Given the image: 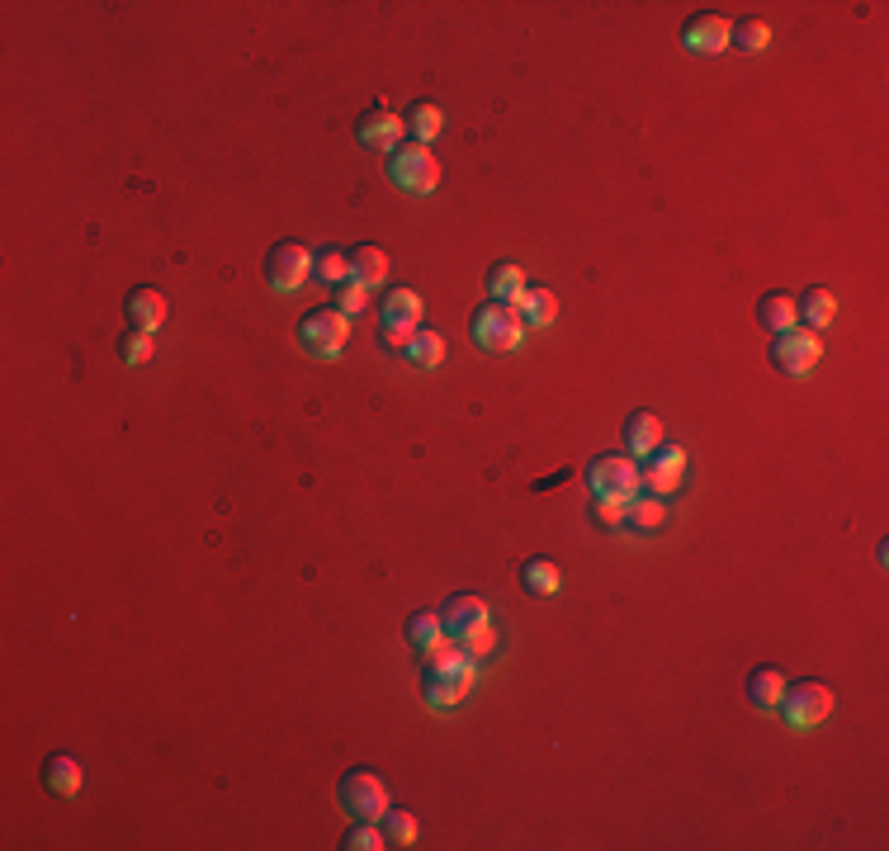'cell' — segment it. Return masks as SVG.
I'll return each instance as SVG.
<instances>
[{"mask_svg":"<svg viewBox=\"0 0 889 851\" xmlns=\"http://www.w3.org/2000/svg\"><path fill=\"white\" fill-rule=\"evenodd\" d=\"M350 280L364 284V289H378L388 280V252L384 246H356L350 252Z\"/></svg>","mask_w":889,"mask_h":851,"instance_id":"obj_20","label":"cell"},{"mask_svg":"<svg viewBox=\"0 0 889 851\" xmlns=\"http://www.w3.org/2000/svg\"><path fill=\"white\" fill-rule=\"evenodd\" d=\"M346 336H350V318L336 304L312 308V312H304V322H298V346H304L308 356H318V360H336V356H342Z\"/></svg>","mask_w":889,"mask_h":851,"instance_id":"obj_2","label":"cell"},{"mask_svg":"<svg viewBox=\"0 0 889 851\" xmlns=\"http://www.w3.org/2000/svg\"><path fill=\"white\" fill-rule=\"evenodd\" d=\"M468 332H474V340H478L482 350H492V356H506V350H516L520 340H526V322H520L516 308L492 304V298H488V304L474 312Z\"/></svg>","mask_w":889,"mask_h":851,"instance_id":"obj_3","label":"cell"},{"mask_svg":"<svg viewBox=\"0 0 889 851\" xmlns=\"http://www.w3.org/2000/svg\"><path fill=\"white\" fill-rule=\"evenodd\" d=\"M445 350H450V346H445V336H440V332H426V326H416L402 356H408V360L416 364V370H436V364L445 360Z\"/></svg>","mask_w":889,"mask_h":851,"instance_id":"obj_26","label":"cell"},{"mask_svg":"<svg viewBox=\"0 0 889 851\" xmlns=\"http://www.w3.org/2000/svg\"><path fill=\"white\" fill-rule=\"evenodd\" d=\"M526 270L516 266V260H497V266L488 270V294L492 304H506V308H520V298H526Z\"/></svg>","mask_w":889,"mask_h":851,"instance_id":"obj_15","label":"cell"},{"mask_svg":"<svg viewBox=\"0 0 889 851\" xmlns=\"http://www.w3.org/2000/svg\"><path fill=\"white\" fill-rule=\"evenodd\" d=\"M402 128H408V142H416V147H430V142L440 138V128H445V114L436 109V104H412L408 114H402Z\"/></svg>","mask_w":889,"mask_h":851,"instance_id":"obj_21","label":"cell"},{"mask_svg":"<svg viewBox=\"0 0 889 851\" xmlns=\"http://www.w3.org/2000/svg\"><path fill=\"white\" fill-rule=\"evenodd\" d=\"M819 356H823V340H819V332H809V326L781 332V336H776V346H771V364H776L781 374H790V378L814 374Z\"/></svg>","mask_w":889,"mask_h":851,"instance_id":"obj_9","label":"cell"},{"mask_svg":"<svg viewBox=\"0 0 889 851\" xmlns=\"http://www.w3.org/2000/svg\"><path fill=\"white\" fill-rule=\"evenodd\" d=\"M474 676H478V662L464 653V644H440L436 653H426L422 696L430 710H454L474 691Z\"/></svg>","mask_w":889,"mask_h":851,"instance_id":"obj_1","label":"cell"},{"mask_svg":"<svg viewBox=\"0 0 889 851\" xmlns=\"http://www.w3.org/2000/svg\"><path fill=\"white\" fill-rule=\"evenodd\" d=\"M356 133H360V142L364 147H374V152H388L394 156L398 147H402V138H408V128H402V119L394 109H370V114H360V124H356Z\"/></svg>","mask_w":889,"mask_h":851,"instance_id":"obj_12","label":"cell"},{"mask_svg":"<svg viewBox=\"0 0 889 851\" xmlns=\"http://www.w3.org/2000/svg\"><path fill=\"white\" fill-rule=\"evenodd\" d=\"M266 280L274 294H298L312 280V252L298 242H280L266 256Z\"/></svg>","mask_w":889,"mask_h":851,"instance_id":"obj_8","label":"cell"},{"mask_svg":"<svg viewBox=\"0 0 889 851\" xmlns=\"http://www.w3.org/2000/svg\"><path fill=\"white\" fill-rule=\"evenodd\" d=\"M624 444H630L634 460H648V454L662 444V416L658 412H634L630 422H624Z\"/></svg>","mask_w":889,"mask_h":851,"instance_id":"obj_19","label":"cell"},{"mask_svg":"<svg viewBox=\"0 0 889 851\" xmlns=\"http://www.w3.org/2000/svg\"><path fill=\"white\" fill-rule=\"evenodd\" d=\"M800 304V318L809 322V332H823V326H833V318H838V298H833L828 289H804V298H795Z\"/></svg>","mask_w":889,"mask_h":851,"instance_id":"obj_24","label":"cell"},{"mask_svg":"<svg viewBox=\"0 0 889 851\" xmlns=\"http://www.w3.org/2000/svg\"><path fill=\"white\" fill-rule=\"evenodd\" d=\"M757 322H762L771 336L795 332V326H800V304H795V294H786V289L766 294L762 304H757Z\"/></svg>","mask_w":889,"mask_h":851,"instance_id":"obj_16","label":"cell"},{"mask_svg":"<svg viewBox=\"0 0 889 851\" xmlns=\"http://www.w3.org/2000/svg\"><path fill=\"white\" fill-rule=\"evenodd\" d=\"M460 644H464V653H468V658H474V662H482V658H488V653L497 648V634H492V624H482V630H474L468 639H460Z\"/></svg>","mask_w":889,"mask_h":851,"instance_id":"obj_35","label":"cell"},{"mask_svg":"<svg viewBox=\"0 0 889 851\" xmlns=\"http://www.w3.org/2000/svg\"><path fill=\"white\" fill-rule=\"evenodd\" d=\"M488 601L482 596H468V592H460V596H450L440 606V624H445V634L450 639H468L474 630H482L488 624Z\"/></svg>","mask_w":889,"mask_h":851,"instance_id":"obj_13","label":"cell"},{"mask_svg":"<svg viewBox=\"0 0 889 851\" xmlns=\"http://www.w3.org/2000/svg\"><path fill=\"white\" fill-rule=\"evenodd\" d=\"M43 781L57 800H76V795H81V762H76L72 752H52L43 762Z\"/></svg>","mask_w":889,"mask_h":851,"instance_id":"obj_18","label":"cell"},{"mask_svg":"<svg viewBox=\"0 0 889 851\" xmlns=\"http://www.w3.org/2000/svg\"><path fill=\"white\" fill-rule=\"evenodd\" d=\"M520 582H526V592H534V596H554L558 586H564V572L549 558H526L520 563Z\"/></svg>","mask_w":889,"mask_h":851,"instance_id":"obj_25","label":"cell"},{"mask_svg":"<svg viewBox=\"0 0 889 851\" xmlns=\"http://www.w3.org/2000/svg\"><path fill=\"white\" fill-rule=\"evenodd\" d=\"M520 322L526 326H549L558 318V294L554 289H526V298H520Z\"/></svg>","mask_w":889,"mask_h":851,"instance_id":"obj_29","label":"cell"},{"mask_svg":"<svg viewBox=\"0 0 889 851\" xmlns=\"http://www.w3.org/2000/svg\"><path fill=\"white\" fill-rule=\"evenodd\" d=\"M336 800H342V809L350 818H384L388 814V785L374 776L370 766H356L346 771L342 785H336Z\"/></svg>","mask_w":889,"mask_h":851,"instance_id":"obj_5","label":"cell"},{"mask_svg":"<svg viewBox=\"0 0 889 851\" xmlns=\"http://www.w3.org/2000/svg\"><path fill=\"white\" fill-rule=\"evenodd\" d=\"M384 837H388V847H412L416 842V818L408 814V809H388V814H384Z\"/></svg>","mask_w":889,"mask_h":851,"instance_id":"obj_32","label":"cell"},{"mask_svg":"<svg viewBox=\"0 0 889 851\" xmlns=\"http://www.w3.org/2000/svg\"><path fill=\"white\" fill-rule=\"evenodd\" d=\"M766 43H771L766 20H743L734 24V38H729V48H738V52H766Z\"/></svg>","mask_w":889,"mask_h":851,"instance_id":"obj_30","label":"cell"},{"mask_svg":"<svg viewBox=\"0 0 889 851\" xmlns=\"http://www.w3.org/2000/svg\"><path fill=\"white\" fill-rule=\"evenodd\" d=\"M587 482H592V497H616V502H630L639 492V464L634 454H596L587 464Z\"/></svg>","mask_w":889,"mask_h":851,"instance_id":"obj_7","label":"cell"},{"mask_svg":"<svg viewBox=\"0 0 889 851\" xmlns=\"http://www.w3.org/2000/svg\"><path fill=\"white\" fill-rule=\"evenodd\" d=\"M592 516H596L606 530H616V526H624V502H616V497H596V502H592Z\"/></svg>","mask_w":889,"mask_h":851,"instance_id":"obj_36","label":"cell"},{"mask_svg":"<svg viewBox=\"0 0 889 851\" xmlns=\"http://www.w3.org/2000/svg\"><path fill=\"white\" fill-rule=\"evenodd\" d=\"M388 185L402 190V194H430L440 185V162L430 147H416V142H408V147H398L394 156H388Z\"/></svg>","mask_w":889,"mask_h":851,"instance_id":"obj_4","label":"cell"},{"mask_svg":"<svg viewBox=\"0 0 889 851\" xmlns=\"http://www.w3.org/2000/svg\"><path fill=\"white\" fill-rule=\"evenodd\" d=\"M378 318H384V340L398 350H408L412 332L422 326V294L416 289H394L384 298V308H378Z\"/></svg>","mask_w":889,"mask_h":851,"instance_id":"obj_11","label":"cell"},{"mask_svg":"<svg viewBox=\"0 0 889 851\" xmlns=\"http://www.w3.org/2000/svg\"><path fill=\"white\" fill-rule=\"evenodd\" d=\"M624 520H630V526L634 530H658L662 526V520H667V502H662V497H630V502H624Z\"/></svg>","mask_w":889,"mask_h":851,"instance_id":"obj_28","label":"cell"},{"mask_svg":"<svg viewBox=\"0 0 889 851\" xmlns=\"http://www.w3.org/2000/svg\"><path fill=\"white\" fill-rule=\"evenodd\" d=\"M364 304H370V289H364V284L346 280L342 289H336V308H342L346 318H356V312H364Z\"/></svg>","mask_w":889,"mask_h":851,"instance_id":"obj_34","label":"cell"},{"mask_svg":"<svg viewBox=\"0 0 889 851\" xmlns=\"http://www.w3.org/2000/svg\"><path fill=\"white\" fill-rule=\"evenodd\" d=\"M729 38H734V24L719 15H696L682 29V48L700 52V57H714V52H729Z\"/></svg>","mask_w":889,"mask_h":851,"instance_id":"obj_14","label":"cell"},{"mask_svg":"<svg viewBox=\"0 0 889 851\" xmlns=\"http://www.w3.org/2000/svg\"><path fill=\"white\" fill-rule=\"evenodd\" d=\"M124 312H128V322H133L138 332H156V326L166 322V312H171V304H166L162 289H133Z\"/></svg>","mask_w":889,"mask_h":851,"instance_id":"obj_17","label":"cell"},{"mask_svg":"<svg viewBox=\"0 0 889 851\" xmlns=\"http://www.w3.org/2000/svg\"><path fill=\"white\" fill-rule=\"evenodd\" d=\"M408 644L416 653H436L445 644V624H440V610H416L408 615Z\"/></svg>","mask_w":889,"mask_h":851,"instance_id":"obj_23","label":"cell"},{"mask_svg":"<svg viewBox=\"0 0 889 851\" xmlns=\"http://www.w3.org/2000/svg\"><path fill=\"white\" fill-rule=\"evenodd\" d=\"M748 700L757 705V710H776L781 696H786V676L776 672V667H757V672H748Z\"/></svg>","mask_w":889,"mask_h":851,"instance_id":"obj_22","label":"cell"},{"mask_svg":"<svg viewBox=\"0 0 889 851\" xmlns=\"http://www.w3.org/2000/svg\"><path fill=\"white\" fill-rule=\"evenodd\" d=\"M342 847H346V851H384L388 837H384V828H378L374 818H356V828L346 833Z\"/></svg>","mask_w":889,"mask_h":851,"instance_id":"obj_31","label":"cell"},{"mask_svg":"<svg viewBox=\"0 0 889 851\" xmlns=\"http://www.w3.org/2000/svg\"><path fill=\"white\" fill-rule=\"evenodd\" d=\"M312 280L332 284V289H342V284L350 280V252H336V246H322V252H312Z\"/></svg>","mask_w":889,"mask_h":851,"instance_id":"obj_27","label":"cell"},{"mask_svg":"<svg viewBox=\"0 0 889 851\" xmlns=\"http://www.w3.org/2000/svg\"><path fill=\"white\" fill-rule=\"evenodd\" d=\"M686 482V450L682 444H658L648 454V464H639V488H648L653 497H667Z\"/></svg>","mask_w":889,"mask_h":851,"instance_id":"obj_10","label":"cell"},{"mask_svg":"<svg viewBox=\"0 0 889 851\" xmlns=\"http://www.w3.org/2000/svg\"><path fill=\"white\" fill-rule=\"evenodd\" d=\"M119 356H124V364H147L152 356H156V340H152V332H128L124 340H119Z\"/></svg>","mask_w":889,"mask_h":851,"instance_id":"obj_33","label":"cell"},{"mask_svg":"<svg viewBox=\"0 0 889 851\" xmlns=\"http://www.w3.org/2000/svg\"><path fill=\"white\" fill-rule=\"evenodd\" d=\"M776 710L786 714L790 728L809 733V728H819L823 719L833 714V691L823 686V681H795V686H786V696H781Z\"/></svg>","mask_w":889,"mask_h":851,"instance_id":"obj_6","label":"cell"}]
</instances>
